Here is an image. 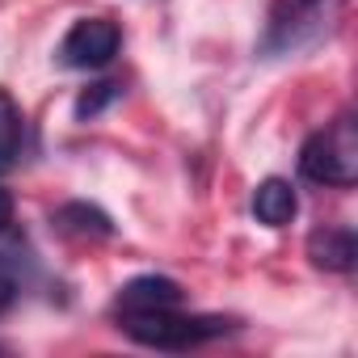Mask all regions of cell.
I'll list each match as a JSON object with an SVG mask.
<instances>
[{
	"mask_svg": "<svg viewBox=\"0 0 358 358\" xmlns=\"http://www.w3.org/2000/svg\"><path fill=\"white\" fill-rule=\"evenodd\" d=\"M299 173L308 182L333 186V190H345L358 182V122H354V114H341L303 139Z\"/></svg>",
	"mask_w": 358,
	"mask_h": 358,
	"instance_id": "obj_1",
	"label": "cell"
},
{
	"mask_svg": "<svg viewBox=\"0 0 358 358\" xmlns=\"http://www.w3.org/2000/svg\"><path fill=\"white\" fill-rule=\"evenodd\" d=\"M118 329L131 341L152 345V350H194V345H207V341L232 333L236 320H228V316H182L177 308H160V312L118 316Z\"/></svg>",
	"mask_w": 358,
	"mask_h": 358,
	"instance_id": "obj_2",
	"label": "cell"
},
{
	"mask_svg": "<svg viewBox=\"0 0 358 358\" xmlns=\"http://www.w3.org/2000/svg\"><path fill=\"white\" fill-rule=\"evenodd\" d=\"M329 5L333 0H274L262 34V55H287L316 43L329 26Z\"/></svg>",
	"mask_w": 358,
	"mask_h": 358,
	"instance_id": "obj_3",
	"label": "cell"
},
{
	"mask_svg": "<svg viewBox=\"0 0 358 358\" xmlns=\"http://www.w3.org/2000/svg\"><path fill=\"white\" fill-rule=\"evenodd\" d=\"M118 47H122L118 22H110V17H80L59 43V64L76 68V72H93V68H106L118 55Z\"/></svg>",
	"mask_w": 358,
	"mask_h": 358,
	"instance_id": "obj_4",
	"label": "cell"
},
{
	"mask_svg": "<svg viewBox=\"0 0 358 358\" xmlns=\"http://www.w3.org/2000/svg\"><path fill=\"white\" fill-rule=\"evenodd\" d=\"M182 282L164 278V274H139L127 287H118L114 295V316H131V312H160V308H177L182 303Z\"/></svg>",
	"mask_w": 358,
	"mask_h": 358,
	"instance_id": "obj_5",
	"label": "cell"
},
{
	"mask_svg": "<svg viewBox=\"0 0 358 358\" xmlns=\"http://www.w3.org/2000/svg\"><path fill=\"white\" fill-rule=\"evenodd\" d=\"M308 257L316 270H329V274H350L354 270V257H358V241L350 228H316L308 236Z\"/></svg>",
	"mask_w": 358,
	"mask_h": 358,
	"instance_id": "obj_6",
	"label": "cell"
},
{
	"mask_svg": "<svg viewBox=\"0 0 358 358\" xmlns=\"http://www.w3.org/2000/svg\"><path fill=\"white\" fill-rule=\"evenodd\" d=\"M51 224L64 232V236H76V241H106L114 236V220L93 207V203H64L51 211Z\"/></svg>",
	"mask_w": 358,
	"mask_h": 358,
	"instance_id": "obj_7",
	"label": "cell"
},
{
	"mask_svg": "<svg viewBox=\"0 0 358 358\" xmlns=\"http://www.w3.org/2000/svg\"><path fill=\"white\" fill-rule=\"evenodd\" d=\"M299 211V199L291 190V182L282 177H266V182L253 190V215L266 224V228H287Z\"/></svg>",
	"mask_w": 358,
	"mask_h": 358,
	"instance_id": "obj_8",
	"label": "cell"
},
{
	"mask_svg": "<svg viewBox=\"0 0 358 358\" xmlns=\"http://www.w3.org/2000/svg\"><path fill=\"white\" fill-rule=\"evenodd\" d=\"M22 143H26V114L9 89H0V173L17 164Z\"/></svg>",
	"mask_w": 358,
	"mask_h": 358,
	"instance_id": "obj_9",
	"label": "cell"
},
{
	"mask_svg": "<svg viewBox=\"0 0 358 358\" xmlns=\"http://www.w3.org/2000/svg\"><path fill=\"white\" fill-rule=\"evenodd\" d=\"M122 97V85L118 80H97V85H89L80 97H76V118L85 122V118H97L106 106H114Z\"/></svg>",
	"mask_w": 358,
	"mask_h": 358,
	"instance_id": "obj_10",
	"label": "cell"
},
{
	"mask_svg": "<svg viewBox=\"0 0 358 358\" xmlns=\"http://www.w3.org/2000/svg\"><path fill=\"white\" fill-rule=\"evenodd\" d=\"M13 299H17L13 278H0V312H9V308H13Z\"/></svg>",
	"mask_w": 358,
	"mask_h": 358,
	"instance_id": "obj_11",
	"label": "cell"
},
{
	"mask_svg": "<svg viewBox=\"0 0 358 358\" xmlns=\"http://www.w3.org/2000/svg\"><path fill=\"white\" fill-rule=\"evenodd\" d=\"M9 220H13V194L0 186V228H9Z\"/></svg>",
	"mask_w": 358,
	"mask_h": 358,
	"instance_id": "obj_12",
	"label": "cell"
}]
</instances>
